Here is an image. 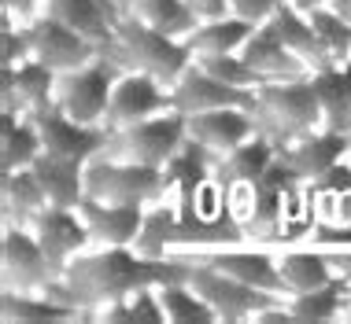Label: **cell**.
Instances as JSON below:
<instances>
[{"mask_svg": "<svg viewBox=\"0 0 351 324\" xmlns=\"http://www.w3.org/2000/svg\"><path fill=\"white\" fill-rule=\"evenodd\" d=\"M340 299H344V280H333L326 288H315V291H303V295H292L285 302L289 317H307V321H333L340 313Z\"/></svg>", "mask_w": 351, "mask_h": 324, "instance_id": "37", "label": "cell"}, {"mask_svg": "<svg viewBox=\"0 0 351 324\" xmlns=\"http://www.w3.org/2000/svg\"><path fill=\"white\" fill-rule=\"evenodd\" d=\"M56 103V70L41 59H26L15 66V107L19 111H41Z\"/></svg>", "mask_w": 351, "mask_h": 324, "instance_id": "31", "label": "cell"}, {"mask_svg": "<svg viewBox=\"0 0 351 324\" xmlns=\"http://www.w3.org/2000/svg\"><path fill=\"white\" fill-rule=\"evenodd\" d=\"M0 192H4V217L8 225H34V217L49 206V192L37 180V174L30 166L26 170H4L0 180Z\"/></svg>", "mask_w": 351, "mask_h": 324, "instance_id": "25", "label": "cell"}, {"mask_svg": "<svg viewBox=\"0 0 351 324\" xmlns=\"http://www.w3.org/2000/svg\"><path fill=\"white\" fill-rule=\"evenodd\" d=\"M340 258H344V254H340ZM333 262H337L333 254H318V251H289L285 258H278L289 295H303V291H315V288L333 284L337 276H333V269H329Z\"/></svg>", "mask_w": 351, "mask_h": 324, "instance_id": "28", "label": "cell"}, {"mask_svg": "<svg viewBox=\"0 0 351 324\" xmlns=\"http://www.w3.org/2000/svg\"><path fill=\"white\" fill-rule=\"evenodd\" d=\"M292 4H296L300 12H311V8H318V4H329V0H292Z\"/></svg>", "mask_w": 351, "mask_h": 324, "instance_id": "44", "label": "cell"}, {"mask_svg": "<svg viewBox=\"0 0 351 324\" xmlns=\"http://www.w3.org/2000/svg\"><path fill=\"white\" fill-rule=\"evenodd\" d=\"M111 4H115L122 15H130V12H134V8H137V0H111Z\"/></svg>", "mask_w": 351, "mask_h": 324, "instance_id": "45", "label": "cell"}, {"mask_svg": "<svg viewBox=\"0 0 351 324\" xmlns=\"http://www.w3.org/2000/svg\"><path fill=\"white\" fill-rule=\"evenodd\" d=\"M0 129H4V137H0V159H4V170H26L34 166V159L45 151V140H41V129H37V122L30 114L23 111V118H19L15 111H4L0 114Z\"/></svg>", "mask_w": 351, "mask_h": 324, "instance_id": "27", "label": "cell"}, {"mask_svg": "<svg viewBox=\"0 0 351 324\" xmlns=\"http://www.w3.org/2000/svg\"><path fill=\"white\" fill-rule=\"evenodd\" d=\"M93 317L108 324H137V321H167V313H163V302H159V288H141L126 295V299L93 310Z\"/></svg>", "mask_w": 351, "mask_h": 324, "instance_id": "34", "label": "cell"}, {"mask_svg": "<svg viewBox=\"0 0 351 324\" xmlns=\"http://www.w3.org/2000/svg\"><path fill=\"white\" fill-rule=\"evenodd\" d=\"M122 66H115L111 59L97 55L93 63L74 66V70L56 74V107L63 114H71L74 122H85V126H104V114H108L111 92H115V81L122 78Z\"/></svg>", "mask_w": 351, "mask_h": 324, "instance_id": "6", "label": "cell"}, {"mask_svg": "<svg viewBox=\"0 0 351 324\" xmlns=\"http://www.w3.org/2000/svg\"><path fill=\"white\" fill-rule=\"evenodd\" d=\"M252 118H255V129L274 140V148H289L307 133H315L318 126H326V114H322L311 78L259 85L252 103Z\"/></svg>", "mask_w": 351, "mask_h": 324, "instance_id": "3", "label": "cell"}, {"mask_svg": "<svg viewBox=\"0 0 351 324\" xmlns=\"http://www.w3.org/2000/svg\"><path fill=\"white\" fill-rule=\"evenodd\" d=\"M167 188V174L159 166H141V162L108 155H93L85 162V195L104 203H163Z\"/></svg>", "mask_w": 351, "mask_h": 324, "instance_id": "5", "label": "cell"}, {"mask_svg": "<svg viewBox=\"0 0 351 324\" xmlns=\"http://www.w3.org/2000/svg\"><path fill=\"white\" fill-rule=\"evenodd\" d=\"M159 302H163V313L167 321L174 324H185V321H218L215 306L207 299H200L185 280H170V284H159Z\"/></svg>", "mask_w": 351, "mask_h": 324, "instance_id": "35", "label": "cell"}, {"mask_svg": "<svg viewBox=\"0 0 351 324\" xmlns=\"http://www.w3.org/2000/svg\"><path fill=\"white\" fill-rule=\"evenodd\" d=\"M163 111H174V92H170V85L152 78V74L130 70L115 81L108 114H104V126L108 129L134 126V122H145L152 114H163Z\"/></svg>", "mask_w": 351, "mask_h": 324, "instance_id": "10", "label": "cell"}, {"mask_svg": "<svg viewBox=\"0 0 351 324\" xmlns=\"http://www.w3.org/2000/svg\"><path fill=\"white\" fill-rule=\"evenodd\" d=\"M130 15H141L148 26H156V30H163L170 37H182V41L200 26L189 0H137V8Z\"/></svg>", "mask_w": 351, "mask_h": 324, "instance_id": "33", "label": "cell"}, {"mask_svg": "<svg viewBox=\"0 0 351 324\" xmlns=\"http://www.w3.org/2000/svg\"><path fill=\"white\" fill-rule=\"evenodd\" d=\"M252 33H255V23H248V18H241V15H226V18H215V23H200L193 33L185 37V44L193 49V55L241 52Z\"/></svg>", "mask_w": 351, "mask_h": 324, "instance_id": "29", "label": "cell"}, {"mask_svg": "<svg viewBox=\"0 0 351 324\" xmlns=\"http://www.w3.org/2000/svg\"><path fill=\"white\" fill-rule=\"evenodd\" d=\"M104 59H111L122 70L152 74L163 85H174L185 74V66L196 59L193 49L182 37H170L156 26H148L141 15H122L115 23V33L108 37V44L100 49Z\"/></svg>", "mask_w": 351, "mask_h": 324, "instance_id": "2", "label": "cell"}, {"mask_svg": "<svg viewBox=\"0 0 351 324\" xmlns=\"http://www.w3.org/2000/svg\"><path fill=\"white\" fill-rule=\"evenodd\" d=\"M45 12L60 18V23H67L82 37H89L100 49L108 44V37L115 33V23L122 18V12L111 0H45Z\"/></svg>", "mask_w": 351, "mask_h": 324, "instance_id": "21", "label": "cell"}, {"mask_svg": "<svg viewBox=\"0 0 351 324\" xmlns=\"http://www.w3.org/2000/svg\"><path fill=\"white\" fill-rule=\"evenodd\" d=\"M351 151V133H337V129H315L303 140L289 148H278V159H285L296 170L300 180H318L326 170H333L340 155Z\"/></svg>", "mask_w": 351, "mask_h": 324, "instance_id": "19", "label": "cell"}, {"mask_svg": "<svg viewBox=\"0 0 351 324\" xmlns=\"http://www.w3.org/2000/svg\"><path fill=\"white\" fill-rule=\"evenodd\" d=\"M296 185H300V177L285 159H274L267 174L255 180V185H248L252 188V214H248V221H241L248 240H278L281 221H285L281 206Z\"/></svg>", "mask_w": 351, "mask_h": 324, "instance_id": "8", "label": "cell"}, {"mask_svg": "<svg viewBox=\"0 0 351 324\" xmlns=\"http://www.w3.org/2000/svg\"><path fill=\"white\" fill-rule=\"evenodd\" d=\"M34 174L49 192V203L56 206H78L85 199V162L67 159V155H52V151H41L34 159Z\"/></svg>", "mask_w": 351, "mask_h": 324, "instance_id": "24", "label": "cell"}, {"mask_svg": "<svg viewBox=\"0 0 351 324\" xmlns=\"http://www.w3.org/2000/svg\"><path fill=\"white\" fill-rule=\"evenodd\" d=\"M178 217H182L178 206H167V203L148 211L134 240V251L145 254V258H170V247L178 240Z\"/></svg>", "mask_w": 351, "mask_h": 324, "instance_id": "32", "label": "cell"}, {"mask_svg": "<svg viewBox=\"0 0 351 324\" xmlns=\"http://www.w3.org/2000/svg\"><path fill=\"white\" fill-rule=\"evenodd\" d=\"M185 137H189V114L174 107L163 114H152L145 122H134V126L111 129V137H108L100 155L163 170L178 155V148L185 144Z\"/></svg>", "mask_w": 351, "mask_h": 324, "instance_id": "4", "label": "cell"}, {"mask_svg": "<svg viewBox=\"0 0 351 324\" xmlns=\"http://www.w3.org/2000/svg\"><path fill=\"white\" fill-rule=\"evenodd\" d=\"M0 265H4V288L12 291H41L56 280V269L49 254L41 251L34 232L23 225L4 228V243H0Z\"/></svg>", "mask_w": 351, "mask_h": 324, "instance_id": "11", "label": "cell"}, {"mask_svg": "<svg viewBox=\"0 0 351 324\" xmlns=\"http://www.w3.org/2000/svg\"><path fill=\"white\" fill-rule=\"evenodd\" d=\"M30 118L37 122V129H41L45 151L78 159V162H89L93 155H100L104 144H108V137H111L108 126H85V122H74L71 114H63L56 103L52 107H41V111H30Z\"/></svg>", "mask_w": 351, "mask_h": 324, "instance_id": "12", "label": "cell"}, {"mask_svg": "<svg viewBox=\"0 0 351 324\" xmlns=\"http://www.w3.org/2000/svg\"><path fill=\"white\" fill-rule=\"evenodd\" d=\"M196 63H200L207 74L222 78L226 85H237V89H259V85H267V78H263L241 52H204V55H196Z\"/></svg>", "mask_w": 351, "mask_h": 324, "instance_id": "36", "label": "cell"}, {"mask_svg": "<svg viewBox=\"0 0 351 324\" xmlns=\"http://www.w3.org/2000/svg\"><path fill=\"white\" fill-rule=\"evenodd\" d=\"M78 214L85 217L93 240H100L104 247H134L141 221H145L141 203H104L93 195H85L78 203Z\"/></svg>", "mask_w": 351, "mask_h": 324, "instance_id": "17", "label": "cell"}, {"mask_svg": "<svg viewBox=\"0 0 351 324\" xmlns=\"http://www.w3.org/2000/svg\"><path fill=\"white\" fill-rule=\"evenodd\" d=\"M329 4H333L337 12H340V15H344L348 23H351V0H329Z\"/></svg>", "mask_w": 351, "mask_h": 324, "instance_id": "43", "label": "cell"}, {"mask_svg": "<svg viewBox=\"0 0 351 324\" xmlns=\"http://www.w3.org/2000/svg\"><path fill=\"white\" fill-rule=\"evenodd\" d=\"M182 258H185V254H182ZM185 265H189L185 284L200 295V299L211 302L215 313H218V321H244V317H259L263 310L285 306V295L252 288V284L237 280V276L215 269V265H204V262H193V258H185Z\"/></svg>", "mask_w": 351, "mask_h": 324, "instance_id": "7", "label": "cell"}, {"mask_svg": "<svg viewBox=\"0 0 351 324\" xmlns=\"http://www.w3.org/2000/svg\"><path fill=\"white\" fill-rule=\"evenodd\" d=\"M26 37H30L34 59L52 66L56 74L74 70V66H85V63H93L100 55V44H93L89 37L71 30L67 23L52 18L49 12H45L41 18H34V23H26Z\"/></svg>", "mask_w": 351, "mask_h": 324, "instance_id": "9", "label": "cell"}, {"mask_svg": "<svg viewBox=\"0 0 351 324\" xmlns=\"http://www.w3.org/2000/svg\"><path fill=\"white\" fill-rule=\"evenodd\" d=\"M30 228H34L37 243H41V251L49 254L56 276L67 269L74 254H82L85 243L93 240V232H89V225H85V217L78 214V206H56V203H49L41 214L34 217Z\"/></svg>", "mask_w": 351, "mask_h": 324, "instance_id": "13", "label": "cell"}, {"mask_svg": "<svg viewBox=\"0 0 351 324\" xmlns=\"http://www.w3.org/2000/svg\"><path fill=\"white\" fill-rule=\"evenodd\" d=\"M174 92V107L185 114H200V111H215V107H248L255 103V89H237V85H226L222 78L207 74L200 63H189L185 74L170 85Z\"/></svg>", "mask_w": 351, "mask_h": 324, "instance_id": "14", "label": "cell"}, {"mask_svg": "<svg viewBox=\"0 0 351 324\" xmlns=\"http://www.w3.org/2000/svg\"><path fill=\"white\" fill-rule=\"evenodd\" d=\"M34 8H37V0H4V15L23 18V23H34Z\"/></svg>", "mask_w": 351, "mask_h": 324, "instance_id": "42", "label": "cell"}, {"mask_svg": "<svg viewBox=\"0 0 351 324\" xmlns=\"http://www.w3.org/2000/svg\"><path fill=\"white\" fill-rule=\"evenodd\" d=\"M307 18H311V26L318 30V37L326 41V49L333 52V59L337 63H348L351 59V23H348V18L340 15L333 4L311 8Z\"/></svg>", "mask_w": 351, "mask_h": 324, "instance_id": "38", "label": "cell"}, {"mask_svg": "<svg viewBox=\"0 0 351 324\" xmlns=\"http://www.w3.org/2000/svg\"><path fill=\"white\" fill-rule=\"evenodd\" d=\"M189 8L196 12L200 23H215V18L233 15V0H189Z\"/></svg>", "mask_w": 351, "mask_h": 324, "instance_id": "41", "label": "cell"}, {"mask_svg": "<svg viewBox=\"0 0 351 324\" xmlns=\"http://www.w3.org/2000/svg\"><path fill=\"white\" fill-rule=\"evenodd\" d=\"M270 23L278 26L281 41L289 44V49L296 52L303 63L311 66V74H315V70H326V66H337L333 52L326 49V41H322V37H318V30L311 26L307 12H300V8L292 4V0H285V4L278 8V12L270 15Z\"/></svg>", "mask_w": 351, "mask_h": 324, "instance_id": "22", "label": "cell"}, {"mask_svg": "<svg viewBox=\"0 0 351 324\" xmlns=\"http://www.w3.org/2000/svg\"><path fill=\"white\" fill-rule=\"evenodd\" d=\"M311 81H315L322 114H326V129L351 133V63H337V66H326V70H315Z\"/></svg>", "mask_w": 351, "mask_h": 324, "instance_id": "26", "label": "cell"}, {"mask_svg": "<svg viewBox=\"0 0 351 324\" xmlns=\"http://www.w3.org/2000/svg\"><path fill=\"white\" fill-rule=\"evenodd\" d=\"M193 262H204V265H215V269L237 276V280L252 284V288H263V291H274V295H289L285 288V276H281V265L263 251H226V247H200V251L185 254Z\"/></svg>", "mask_w": 351, "mask_h": 324, "instance_id": "15", "label": "cell"}, {"mask_svg": "<svg viewBox=\"0 0 351 324\" xmlns=\"http://www.w3.org/2000/svg\"><path fill=\"white\" fill-rule=\"evenodd\" d=\"M255 118L248 107H215L189 114V137L200 140L215 151V155H230L233 148H241L248 137H255Z\"/></svg>", "mask_w": 351, "mask_h": 324, "instance_id": "18", "label": "cell"}, {"mask_svg": "<svg viewBox=\"0 0 351 324\" xmlns=\"http://www.w3.org/2000/svg\"><path fill=\"white\" fill-rule=\"evenodd\" d=\"M241 55H244V59H248L267 81H296V78H311V66L303 63L300 55L289 49V44L281 41L278 26H274L270 18H267L263 26H255V33L248 37V41H244Z\"/></svg>", "mask_w": 351, "mask_h": 324, "instance_id": "16", "label": "cell"}, {"mask_svg": "<svg viewBox=\"0 0 351 324\" xmlns=\"http://www.w3.org/2000/svg\"><path fill=\"white\" fill-rule=\"evenodd\" d=\"M218 159H222V155H215L207 144H200V140H193V137H185V144L178 148V155L163 166L167 185L178 188V211H189V206L196 203V192H200L207 180H211Z\"/></svg>", "mask_w": 351, "mask_h": 324, "instance_id": "20", "label": "cell"}, {"mask_svg": "<svg viewBox=\"0 0 351 324\" xmlns=\"http://www.w3.org/2000/svg\"><path fill=\"white\" fill-rule=\"evenodd\" d=\"M0 313L4 324H34V321H63V317H78V310L63 306V302L49 299L41 291H12L4 288L0 295Z\"/></svg>", "mask_w": 351, "mask_h": 324, "instance_id": "30", "label": "cell"}, {"mask_svg": "<svg viewBox=\"0 0 351 324\" xmlns=\"http://www.w3.org/2000/svg\"><path fill=\"white\" fill-rule=\"evenodd\" d=\"M26 59H34V52H30V37H26V30H15L12 26V18L4 23V63H26Z\"/></svg>", "mask_w": 351, "mask_h": 324, "instance_id": "39", "label": "cell"}, {"mask_svg": "<svg viewBox=\"0 0 351 324\" xmlns=\"http://www.w3.org/2000/svg\"><path fill=\"white\" fill-rule=\"evenodd\" d=\"M281 4H285V0H233V15H241V18H248V23L263 26Z\"/></svg>", "mask_w": 351, "mask_h": 324, "instance_id": "40", "label": "cell"}, {"mask_svg": "<svg viewBox=\"0 0 351 324\" xmlns=\"http://www.w3.org/2000/svg\"><path fill=\"white\" fill-rule=\"evenodd\" d=\"M185 276L189 265L182 254L145 258L134 247H104L100 254H74L67 269L56 276L49 288H41V295H49V299L78 313H93L141 288H159V284L185 280Z\"/></svg>", "mask_w": 351, "mask_h": 324, "instance_id": "1", "label": "cell"}, {"mask_svg": "<svg viewBox=\"0 0 351 324\" xmlns=\"http://www.w3.org/2000/svg\"><path fill=\"white\" fill-rule=\"evenodd\" d=\"M274 159H278L274 140L263 137V133H255V137H248L241 148H233L230 155L218 159L215 180L226 188V192H233V188H241V185H255V180L270 170Z\"/></svg>", "mask_w": 351, "mask_h": 324, "instance_id": "23", "label": "cell"}]
</instances>
